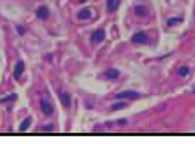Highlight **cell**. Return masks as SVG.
I'll use <instances>...</instances> for the list:
<instances>
[{"mask_svg": "<svg viewBox=\"0 0 195 144\" xmlns=\"http://www.w3.org/2000/svg\"><path fill=\"white\" fill-rule=\"evenodd\" d=\"M59 100H60V103L64 104V108H70L72 106V98H70V93L67 92H59Z\"/></svg>", "mask_w": 195, "mask_h": 144, "instance_id": "obj_1", "label": "cell"}, {"mask_svg": "<svg viewBox=\"0 0 195 144\" xmlns=\"http://www.w3.org/2000/svg\"><path fill=\"white\" fill-rule=\"evenodd\" d=\"M119 6V0H108V11H116Z\"/></svg>", "mask_w": 195, "mask_h": 144, "instance_id": "obj_10", "label": "cell"}, {"mask_svg": "<svg viewBox=\"0 0 195 144\" xmlns=\"http://www.w3.org/2000/svg\"><path fill=\"white\" fill-rule=\"evenodd\" d=\"M30 122H32V119H30V117H27V119L24 120V122H22L21 125H19V130H21V131H26L27 128L30 127Z\"/></svg>", "mask_w": 195, "mask_h": 144, "instance_id": "obj_11", "label": "cell"}, {"mask_svg": "<svg viewBox=\"0 0 195 144\" xmlns=\"http://www.w3.org/2000/svg\"><path fill=\"white\" fill-rule=\"evenodd\" d=\"M41 109H43V112H45L46 116H51L52 114V106H51V103H48L46 100H41Z\"/></svg>", "mask_w": 195, "mask_h": 144, "instance_id": "obj_6", "label": "cell"}, {"mask_svg": "<svg viewBox=\"0 0 195 144\" xmlns=\"http://www.w3.org/2000/svg\"><path fill=\"white\" fill-rule=\"evenodd\" d=\"M118 98H128V100H135V98H138V93L133 92V90L121 92V93H118Z\"/></svg>", "mask_w": 195, "mask_h": 144, "instance_id": "obj_4", "label": "cell"}, {"mask_svg": "<svg viewBox=\"0 0 195 144\" xmlns=\"http://www.w3.org/2000/svg\"><path fill=\"white\" fill-rule=\"evenodd\" d=\"M79 2H81V3H84V2H87V0H79Z\"/></svg>", "mask_w": 195, "mask_h": 144, "instance_id": "obj_15", "label": "cell"}, {"mask_svg": "<svg viewBox=\"0 0 195 144\" xmlns=\"http://www.w3.org/2000/svg\"><path fill=\"white\" fill-rule=\"evenodd\" d=\"M22 71H24V62L19 60L16 64V67H14V78H16V79H21Z\"/></svg>", "mask_w": 195, "mask_h": 144, "instance_id": "obj_5", "label": "cell"}, {"mask_svg": "<svg viewBox=\"0 0 195 144\" xmlns=\"http://www.w3.org/2000/svg\"><path fill=\"white\" fill-rule=\"evenodd\" d=\"M103 40H105V30L103 29H99V30H95V32L92 33V41L94 43H100Z\"/></svg>", "mask_w": 195, "mask_h": 144, "instance_id": "obj_3", "label": "cell"}, {"mask_svg": "<svg viewBox=\"0 0 195 144\" xmlns=\"http://www.w3.org/2000/svg\"><path fill=\"white\" fill-rule=\"evenodd\" d=\"M132 41L133 43H138V44H146L147 43V35L144 32H138L132 37Z\"/></svg>", "mask_w": 195, "mask_h": 144, "instance_id": "obj_2", "label": "cell"}, {"mask_svg": "<svg viewBox=\"0 0 195 144\" xmlns=\"http://www.w3.org/2000/svg\"><path fill=\"white\" fill-rule=\"evenodd\" d=\"M105 76L110 78V79H118L119 71H118V70H114V68H110V70H106V71H105Z\"/></svg>", "mask_w": 195, "mask_h": 144, "instance_id": "obj_8", "label": "cell"}, {"mask_svg": "<svg viewBox=\"0 0 195 144\" xmlns=\"http://www.w3.org/2000/svg\"><path fill=\"white\" fill-rule=\"evenodd\" d=\"M135 13H136V14H140V16H146V14H147V10L144 8V6L138 5V6H135Z\"/></svg>", "mask_w": 195, "mask_h": 144, "instance_id": "obj_12", "label": "cell"}, {"mask_svg": "<svg viewBox=\"0 0 195 144\" xmlns=\"http://www.w3.org/2000/svg\"><path fill=\"white\" fill-rule=\"evenodd\" d=\"M37 16L40 18V19H48L49 16V11L46 6H38V10H37Z\"/></svg>", "mask_w": 195, "mask_h": 144, "instance_id": "obj_7", "label": "cell"}, {"mask_svg": "<svg viewBox=\"0 0 195 144\" xmlns=\"http://www.w3.org/2000/svg\"><path fill=\"white\" fill-rule=\"evenodd\" d=\"M124 106H126V103H116V104H113V111L121 109V108H124Z\"/></svg>", "mask_w": 195, "mask_h": 144, "instance_id": "obj_14", "label": "cell"}, {"mask_svg": "<svg viewBox=\"0 0 195 144\" xmlns=\"http://www.w3.org/2000/svg\"><path fill=\"white\" fill-rule=\"evenodd\" d=\"M178 73H179V76H186L187 73H189V70H187V67H181Z\"/></svg>", "mask_w": 195, "mask_h": 144, "instance_id": "obj_13", "label": "cell"}, {"mask_svg": "<svg viewBox=\"0 0 195 144\" xmlns=\"http://www.w3.org/2000/svg\"><path fill=\"white\" fill-rule=\"evenodd\" d=\"M92 16V13H91V10H81L79 11V13H78V18H79V19H89V18H91Z\"/></svg>", "mask_w": 195, "mask_h": 144, "instance_id": "obj_9", "label": "cell"}]
</instances>
